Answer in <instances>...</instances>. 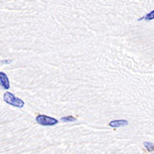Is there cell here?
Listing matches in <instances>:
<instances>
[{
    "label": "cell",
    "mask_w": 154,
    "mask_h": 154,
    "mask_svg": "<svg viewBox=\"0 0 154 154\" xmlns=\"http://www.w3.org/2000/svg\"><path fill=\"white\" fill-rule=\"evenodd\" d=\"M3 100L5 103H7L8 105H11L14 107H17V108H23L25 103L23 100L21 99L17 98L16 96H14L11 93H4V96H3Z\"/></svg>",
    "instance_id": "cell-1"
},
{
    "label": "cell",
    "mask_w": 154,
    "mask_h": 154,
    "mask_svg": "<svg viewBox=\"0 0 154 154\" xmlns=\"http://www.w3.org/2000/svg\"><path fill=\"white\" fill-rule=\"evenodd\" d=\"M0 86H2L4 89H8L11 88L8 77H7L6 74L3 73V72H0Z\"/></svg>",
    "instance_id": "cell-3"
},
{
    "label": "cell",
    "mask_w": 154,
    "mask_h": 154,
    "mask_svg": "<svg viewBox=\"0 0 154 154\" xmlns=\"http://www.w3.org/2000/svg\"><path fill=\"white\" fill-rule=\"evenodd\" d=\"M144 146H145V147L147 148V150H149V151H151V150H153V149H154V145H152V144L149 143V142L144 143Z\"/></svg>",
    "instance_id": "cell-7"
},
{
    "label": "cell",
    "mask_w": 154,
    "mask_h": 154,
    "mask_svg": "<svg viewBox=\"0 0 154 154\" xmlns=\"http://www.w3.org/2000/svg\"><path fill=\"white\" fill-rule=\"evenodd\" d=\"M36 122L42 126H53L59 123V120L54 117H49L46 115H42V114H38L36 116Z\"/></svg>",
    "instance_id": "cell-2"
},
{
    "label": "cell",
    "mask_w": 154,
    "mask_h": 154,
    "mask_svg": "<svg viewBox=\"0 0 154 154\" xmlns=\"http://www.w3.org/2000/svg\"><path fill=\"white\" fill-rule=\"evenodd\" d=\"M128 125V121L125 119H119V120H113L110 121L108 125H110L111 128H119V126H125Z\"/></svg>",
    "instance_id": "cell-4"
},
{
    "label": "cell",
    "mask_w": 154,
    "mask_h": 154,
    "mask_svg": "<svg viewBox=\"0 0 154 154\" xmlns=\"http://www.w3.org/2000/svg\"><path fill=\"white\" fill-rule=\"evenodd\" d=\"M141 20H146V21H151V20H154V11L148 12L146 16H144L143 18L139 19V21H141Z\"/></svg>",
    "instance_id": "cell-5"
},
{
    "label": "cell",
    "mask_w": 154,
    "mask_h": 154,
    "mask_svg": "<svg viewBox=\"0 0 154 154\" xmlns=\"http://www.w3.org/2000/svg\"><path fill=\"white\" fill-rule=\"evenodd\" d=\"M62 121H64V122H71V121H76V118L73 117V116H66V117L62 118Z\"/></svg>",
    "instance_id": "cell-6"
}]
</instances>
